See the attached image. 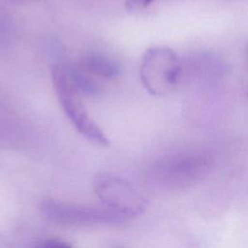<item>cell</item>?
Segmentation results:
<instances>
[{
    "label": "cell",
    "instance_id": "9",
    "mask_svg": "<svg viewBox=\"0 0 248 248\" xmlns=\"http://www.w3.org/2000/svg\"><path fill=\"white\" fill-rule=\"evenodd\" d=\"M242 84H243V89L248 96V46L246 49L245 64L243 66V71H242Z\"/></svg>",
    "mask_w": 248,
    "mask_h": 248
},
{
    "label": "cell",
    "instance_id": "4",
    "mask_svg": "<svg viewBox=\"0 0 248 248\" xmlns=\"http://www.w3.org/2000/svg\"><path fill=\"white\" fill-rule=\"evenodd\" d=\"M94 191L103 205L123 214L129 220L141 214L146 207V200L129 181L112 174L97 175Z\"/></svg>",
    "mask_w": 248,
    "mask_h": 248
},
{
    "label": "cell",
    "instance_id": "7",
    "mask_svg": "<svg viewBox=\"0 0 248 248\" xmlns=\"http://www.w3.org/2000/svg\"><path fill=\"white\" fill-rule=\"evenodd\" d=\"M156 0H126L125 9L129 12H135L142 10L148 7Z\"/></svg>",
    "mask_w": 248,
    "mask_h": 248
},
{
    "label": "cell",
    "instance_id": "5",
    "mask_svg": "<svg viewBox=\"0 0 248 248\" xmlns=\"http://www.w3.org/2000/svg\"><path fill=\"white\" fill-rule=\"evenodd\" d=\"M84 67L91 74L104 78H113L120 75V64L99 52H89L84 57Z\"/></svg>",
    "mask_w": 248,
    "mask_h": 248
},
{
    "label": "cell",
    "instance_id": "2",
    "mask_svg": "<svg viewBox=\"0 0 248 248\" xmlns=\"http://www.w3.org/2000/svg\"><path fill=\"white\" fill-rule=\"evenodd\" d=\"M52 83L60 105L75 126L85 139L101 146H108L109 140L103 130L90 118L80 93L74 87L66 73L65 66L54 65L51 68Z\"/></svg>",
    "mask_w": 248,
    "mask_h": 248
},
{
    "label": "cell",
    "instance_id": "6",
    "mask_svg": "<svg viewBox=\"0 0 248 248\" xmlns=\"http://www.w3.org/2000/svg\"><path fill=\"white\" fill-rule=\"evenodd\" d=\"M65 69L70 81L81 95L95 97L101 93L100 85L87 73L75 66H65Z\"/></svg>",
    "mask_w": 248,
    "mask_h": 248
},
{
    "label": "cell",
    "instance_id": "1",
    "mask_svg": "<svg viewBox=\"0 0 248 248\" xmlns=\"http://www.w3.org/2000/svg\"><path fill=\"white\" fill-rule=\"evenodd\" d=\"M181 74V61L171 48L154 46L144 52L140 67V78L143 87L151 95L166 96L173 92Z\"/></svg>",
    "mask_w": 248,
    "mask_h": 248
},
{
    "label": "cell",
    "instance_id": "8",
    "mask_svg": "<svg viewBox=\"0 0 248 248\" xmlns=\"http://www.w3.org/2000/svg\"><path fill=\"white\" fill-rule=\"evenodd\" d=\"M69 246H71L69 243L57 238L46 239L39 245V247H44V248H66Z\"/></svg>",
    "mask_w": 248,
    "mask_h": 248
},
{
    "label": "cell",
    "instance_id": "3",
    "mask_svg": "<svg viewBox=\"0 0 248 248\" xmlns=\"http://www.w3.org/2000/svg\"><path fill=\"white\" fill-rule=\"evenodd\" d=\"M42 214L48 221L60 225L120 224L129 219L105 205L93 206L69 203L55 199H44L40 204Z\"/></svg>",
    "mask_w": 248,
    "mask_h": 248
}]
</instances>
